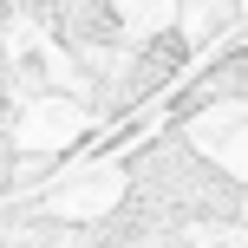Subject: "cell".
I'll list each match as a JSON object with an SVG mask.
<instances>
[{"label":"cell","instance_id":"1","mask_svg":"<svg viewBox=\"0 0 248 248\" xmlns=\"http://www.w3.org/2000/svg\"><path fill=\"white\" fill-rule=\"evenodd\" d=\"M131 196L157 202V209H170L176 222H235L242 216V189L229 183L222 170H209L202 157H189V150L163 144L150 150V157H137V183Z\"/></svg>","mask_w":248,"mask_h":248}]
</instances>
